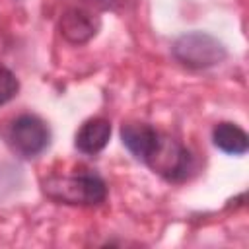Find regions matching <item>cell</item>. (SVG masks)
Wrapping results in <instances>:
<instances>
[{
    "mask_svg": "<svg viewBox=\"0 0 249 249\" xmlns=\"http://www.w3.org/2000/svg\"><path fill=\"white\" fill-rule=\"evenodd\" d=\"M49 128L47 124L35 117V115H19L8 130V144L10 148L23 156V158H33L41 154L47 144H49Z\"/></svg>",
    "mask_w": 249,
    "mask_h": 249,
    "instance_id": "277c9868",
    "label": "cell"
},
{
    "mask_svg": "<svg viewBox=\"0 0 249 249\" xmlns=\"http://www.w3.org/2000/svg\"><path fill=\"white\" fill-rule=\"evenodd\" d=\"M99 19L84 8H68L60 18V33L70 43H86L97 33Z\"/></svg>",
    "mask_w": 249,
    "mask_h": 249,
    "instance_id": "5b68a950",
    "label": "cell"
},
{
    "mask_svg": "<svg viewBox=\"0 0 249 249\" xmlns=\"http://www.w3.org/2000/svg\"><path fill=\"white\" fill-rule=\"evenodd\" d=\"M212 140L214 144L231 156H241L249 150V138L243 128H239L233 123H220L212 130Z\"/></svg>",
    "mask_w": 249,
    "mask_h": 249,
    "instance_id": "ba28073f",
    "label": "cell"
},
{
    "mask_svg": "<svg viewBox=\"0 0 249 249\" xmlns=\"http://www.w3.org/2000/svg\"><path fill=\"white\" fill-rule=\"evenodd\" d=\"M45 191L49 196L68 204H99L107 196V187L95 173L53 177L45 183Z\"/></svg>",
    "mask_w": 249,
    "mask_h": 249,
    "instance_id": "6da1fadb",
    "label": "cell"
},
{
    "mask_svg": "<svg viewBox=\"0 0 249 249\" xmlns=\"http://www.w3.org/2000/svg\"><path fill=\"white\" fill-rule=\"evenodd\" d=\"M158 136H160V132L146 123H128V124H123V128H121L123 144L142 161L154 148Z\"/></svg>",
    "mask_w": 249,
    "mask_h": 249,
    "instance_id": "52a82bcc",
    "label": "cell"
},
{
    "mask_svg": "<svg viewBox=\"0 0 249 249\" xmlns=\"http://www.w3.org/2000/svg\"><path fill=\"white\" fill-rule=\"evenodd\" d=\"M109 136H111V123L107 119L101 117L89 119L76 132V148L84 154H97L107 146Z\"/></svg>",
    "mask_w": 249,
    "mask_h": 249,
    "instance_id": "8992f818",
    "label": "cell"
},
{
    "mask_svg": "<svg viewBox=\"0 0 249 249\" xmlns=\"http://www.w3.org/2000/svg\"><path fill=\"white\" fill-rule=\"evenodd\" d=\"M19 89L18 78L4 66H0V105H4L6 101H10Z\"/></svg>",
    "mask_w": 249,
    "mask_h": 249,
    "instance_id": "9c48e42d",
    "label": "cell"
},
{
    "mask_svg": "<svg viewBox=\"0 0 249 249\" xmlns=\"http://www.w3.org/2000/svg\"><path fill=\"white\" fill-rule=\"evenodd\" d=\"M144 161L154 171H158L160 175L171 181L183 179L191 169V154L187 152V148H183L177 140L161 132Z\"/></svg>",
    "mask_w": 249,
    "mask_h": 249,
    "instance_id": "3957f363",
    "label": "cell"
},
{
    "mask_svg": "<svg viewBox=\"0 0 249 249\" xmlns=\"http://www.w3.org/2000/svg\"><path fill=\"white\" fill-rule=\"evenodd\" d=\"M173 54L179 62L191 68H208L226 58V47L212 35L191 31L181 35L173 45Z\"/></svg>",
    "mask_w": 249,
    "mask_h": 249,
    "instance_id": "7a4b0ae2",
    "label": "cell"
}]
</instances>
